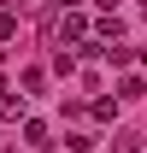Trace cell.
<instances>
[{"label":"cell","instance_id":"6da1fadb","mask_svg":"<svg viewBox=\"0 0 147 153\" xmlns=\"http://www.w3.org/2000/svg\"><path fill=\"white\" fill-rule=\"evenodd\" d=\"M24 141H30V147H53V141H47V124H41V118H30V124H24Z\"/></svg>","mask_w":147,"mask_h":153},{"label":"cell","instance_id":"7a4b0ae2","mask_svg":"<svg viewBox=\"0 0 147 153\" xmlns=\"http://www.w3.org/2000/svg\"><path fill=\"white\" fill-rule=\"evenodd\" d=\"M0 118H24V94H12V88H0Z\"/></svg>","mask_w":147,"mask_h":153},{"label":"cell","instance_id":"3957f363","mask_svg":"<svg viewBox=\"0 0 147 153\" xmlns=\"http://www.w3.org/2000/svg\"><path fill=\"white\" fill-rule=\"evenodd\" d=\"M118 94H124V100H141V94H147V82H141V76H124V82H118Z\"/></svg>","mask_w":147,"mask_h":153},{"label":"cell","instance_id":"277c9868","mask_svg":"<svg viewBox=\"0 0 147 153\" xmlns=\"http://www.w3.org/2000/svg\"><path fill=\"white\" fill-rule=\"evenodd\" d=\"M18 36V18H12V12H0V41H12Z\"/></svg>","mask_w":147,"mask_h":153},{"label":"cell","instance_id":"5b68a950","mask_svg":"<svg viewBox=\"0 0 147 153\" xmlns=\"http://www.w3.org/2000/svg\"><path fill=\"white\" fill-rule=\"evenodd\" d=\"M76 6H82V0H59V12H76Z\"/></svg>","mask_w":147,"mask_h":153},{"label":"cell","instance_id":"8992f818","mask_svg":"<svg viewBox=\"0 0 147 153\" xmlns=\"http://www.w3.org/2000/svg\"><path fill=\"white\" fill-rule=\"evenodd\" d=\"M141 59H147V47H141Z\"/></svg>","mask_w":147,"mask_h":153},{"label":"cell","instance_id":"52a82bcc","mask_svg":"<svg viewBox=\"0 0 147 153\" xmlns=\"http://www.w3.org/2000/svg\"><path fill=\"white\" fill-rule=\"evenodd\" d=\"M141 6H147V0H141Z\"/></svg>","mask_w":147,"mask_h":153},{"label":"cell","instance_id":"ba28073f","mask_svg":"<svg viewBox=\"0 0 147 153\" xmlns=\"http://www.w3.org/2000/svg\"><path fill=\"white\" fill-rule=\"evenodd\" d=\"M141 147H147V141H141Z\"/></svg>","mask_w":147,"mask_h":153}]
</instances>
